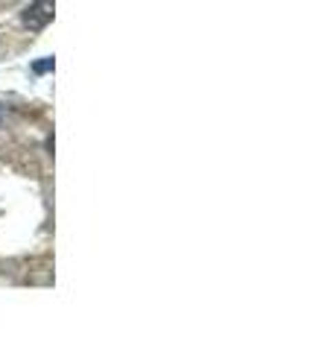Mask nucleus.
<instances>
[{
	"label": "nucleus",
	"instance_id": "1",
	"mask_svg": "<svg viewBox=\"0 0 333 351\" xmlns=\"http://www.w3.org/2000/svg\"><path fill=\"white\" fill-rule=\"evenodd\" d=\"M21 21H24V27H27V29L41 32V29L53 21V0H32V3L24 9Z\"/></svg>",
	"mask_w": 333,
	"mask_h": 351
},
{
	"label": "nucleus",
	"instance_id": "2",
	"mask_svg": "<svg viewBox=\"0 0 333 351\" xmlns=\"http://www.w3.org/2000/svg\"><path fill=\"white\" fill-rule=\"evenodd\" d=\"M32 71H36V73H47V71H53V59H44V62H36V64H32Z\"/></svg>",
	"mask_w": 333,
	"mask_h": 351
}]
</instances>
